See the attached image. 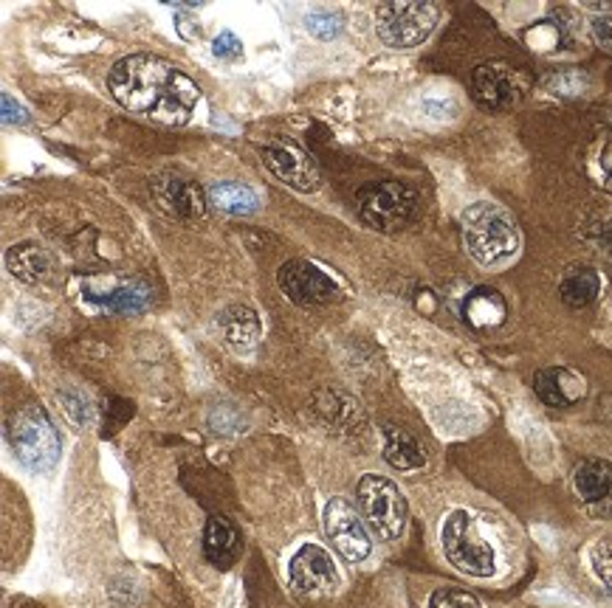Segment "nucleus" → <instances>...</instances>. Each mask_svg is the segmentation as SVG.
<instances>
[{
    "instance_id": "1",
    "label": "nucleus",
    "mask_w": 612,
    "mask_h": 608,
    "mask_svg": "<svg viewBox=\"0 0 612 608\" xmlns=\"http://www.w3.org/2000/svg\"><path fill=\"white\" fill-rule=\"evenodd\" d=\"M107 88L125 111L173 127L187 125L201 102L197 85L153 54L122 56L107 74Z\"/></svg>"
},
{
    "instance_id": "2",
    "label": "nucleus",
    "mask_w": 612,
    "mask_h": 608,
    "mask_svg": "<svg viewBox=\"0 0 612 608\" xmlns=\"http://www.w3.org/2000/svg\"><path fill=\"white\" fill-rule=\"evenodd\" d=\"M463 229L466 251L477 259L480 266H502L520 251V229L511 211H506L500 203L480 200L472 203L460 217Z\"/></svg>"
},
{
    "instance_id": "3",
    "label": "nucleus",
    "mask_w": 612,
    "mask_h": 608,
    "mask_svg": "<svg viewBox=\"0 0 612 608\" xmlns=\"http://www.w3.org/2000/svg\"><path fill=\"white\" fill-rule=\"evenodd\" d=\"M7 440L23 468L35 474H49L60 462V434L42 405L28 403L17 409L7 423Z\"/></svg>"
},
{
    "instance_id": "4",
    "label": "nucleus",
    "mask_w": 612,
    "mask_h": 608,
    "mask_svg": "<svg viewBox=\"0 0 612 608\" xmlns=\"http://www.w3.org/2000/svg\"><path fill=\"white\" fill-rule=\"evenodd\" d=\"M356 502H359L361 518H365L379 539H401L404 527H407L409 507L398 484L384 479V476L365 474L359 479V488H356Z\"/></svg>"
},
{
    "instance_id": "5",
    "label": "nucleus",
    "mask_w": 612,
    "mask_h": 608,
    "mask_svg": "<svg viewBox=\"0 0 612 608\" xmlns=\"http://www.w3.org/2000/svg\"><path fill=\"white\" fill-rule=\"evenodd\" d=\"M441 544H444L451 567H458L460 572L472 574V578H492L497 569V555H494L492 544L480 535L472 513H449L444 530H441Z\"/></svg>"
},
{
    "instance_id": "6",
    "label": "nucleus",
    "mask_w": 612,
    "mask_h": 608,
    "mask_svg": "<svg viewBox=\"0 0 612 608\" xmlns=\"http://www.w3.org/2000/svg\"><path fill=\"white\" fill-rule=\"evenodd\" d=\"M416 192L398 181L367 183L356 195V211L361 223L375 231H401L416 217Z\"/></svg>"
},
{
    "instance_id": "7",
    "label": "nucleus",
    "mask_w": 612,
    "mask_h": 608,
    "mask_svg": "<svg viewBox=\"0 0 612 608\" xmlns=\"http://www.w3.org/2000/svg\"><path fill=\"white\" fill-rule=\"evenodd\" d=\"M437 26V7L421 0L375 7V28L390 49H416L430 40Z\"/></svg>"
},
{
    "instance_id": "8",
    "label": "nucleus",
    "mask_w": 612,
    "mask_h": 608,
    "mask_svg": "<svg viewBox=\"0 0 612 608\" xmlns=\"http://www.w3.org/2000/svg\"><path fill=\"white\" fill-rule=\"evenodd\" d=\"M277 285L299 308H319L342 301V287L308 259H289L277 271Z\"/></svg>"
},
{
    "instance_id": "9",
    "label": "nucleus",
    "mask_w": 612,
    "mask_h": 608,
    "mask_svg": "<svg viewBox=\"0 0 612 608\" xmlns=\"http://www.w3.org/2000/svg\"><path fill=\"white\" fill-rule=\"evenodd\" d=\"M324 521V535L333 544L342 558L347 564H361V560L370 558L373 553V541L367 535L365 521L359 518V513L353 510V504L342 496L328 499L322 510Z\"/></svg>"
},
{
    "instance_id": "10",
    "label": "nucleus",
    "mask_w": 612,
    "mask_h": 608,
    "mask_svg": "<svg viewBox=\"0 0 612 608\" xmlns=\"http://www.w3.org/2000/svg\"><path fill=\"white\" fill-rule=\"evenodd\" d=\"M289 581L299 597L336 595L339 572L331 553L317 544H303L289 564Z\"/></svg>"
},
{
    "instance_id": "11",
    "label": "nucleus",
    "mask_w": 612,
    "mask_h": 608,
    "mask_svg": "<svg viewBox=\"0 0 612 608\" xmlns=\"http://www.w3.org/2000/svg\"><path fill=\"white\" fill-rule=\"evenodd\" d=\"M263 158H266V167L271 169L282 183H289L291 190L317 192L319 183H322V176H319L314 158H310L305 150L296 147V144H289V141L268 144V147L263 150Z\"/></svg>"
},
{
    "instance_id": "12",
    "label": "nucleus",
    "mask_w": 612,
    "mask_h": 608,
    "mask_svg": "<svg viewBox=\"0 0 612 608\" xmlns=\"http://www.w3.org/2000/svg\"><path fill=\"white\" fill-rule=\"evenodd\" d=\"M472 93L480 107L486 111H508L522 96L520 77L508 63H486L474 68Z\"/></svg>"
},
{
    "instance_id": "13",
    "label": "nucleus",
    "mask_w": 612,
    "mask_h": 608,
    "mask_svg": "<svg viewBox=\"0 0 612 608\" xmlns=\"http://www.w3.org/2000/svg\"><path fill=\"white\" fill-rule=\"evenodd\" d=\"M573 484L590 516L612 518V462L585 460L573 470Z\"/></svg>"
},
{
    "instance_id": "14",
    "label": "nucleus",
    "mask_w": 612,
    "mask_h": 608,
    "mask_svg": "<svg viewBox=\"0 0 612 608\" xmlns=\"http://www.w3.org/2000/svg\"><path fill=\"white\" fill-rule=\"evenodd\" d=\"M314 414L324 428L339 434H359V428L365 426L361 403L342 389H319L314 394Z\"/></svg>"
},
{
    "instance_id": "15",
    "label": "nucleus",
    "mask_w": 612,
    "mask_h": 608,
    "mask_svg": "<svg viewBox=\"0 0 612 608\" xmlns=\"http://www.w3.org/2000/svg\"><path fill=\"white\" fill-rule=\"evenodd\" d=\"M534 389L539 400L550 405V409H571L587 394L585 380L578 378L573 370H564V366H548V370L536 372Z\"/></svg>"
},
{
    "instance_id": "16",
    "label": "nucleus",
    "mask_w": 612,
    "mask_h": 608,
    "mask_svg": "<svg viewBox=\"0 0 612 608\" xmlns=\"http://www.w3.org/2000/svg\"><path fill=\"white\" fill-rule=\"evenodd\" d=\"M243 539L240 530L226 516H209L204 530V555L212 567L232 569L234 560L240 558Z\"/></svg>"
},
{
    "instance_id": "17",
    "label": "nucleus",
    "mask_w": 612,
    "mask_h": 608,
    "mask_svg": "<svg viewBox=\"0 0 612 608\" xmlns=\"http://www.w3.org/2000/svg\"><path fill=\"white\" fill-rule=\"evenodd\" d=\"M155 197L164 209L173 211L176 217H187V220L201 217L206 211V195L201 192V186L176 176H167L164 181L155 183Z\"/></svg>"
},
{
    "instance_id": "18",
    "label": "nucleus",
    "mask_w": 612,
    "mask_h": 608,
    "mask_svg": "<svg viewBox=\"0 0 612 608\" xmlns=\"http://www.w3.org/2000/svg\"><path fill=\"white\" fill-rule=\"evenodd\" d=\"M220 333L226 344L238 352H248L254 344L260 341V315L254 313L248 305H232L218 315Z\"/></svg>"
},
{
    "instance_id": "19",
    "label": "nucleus",
    "mask_w": 612,
    "mask_h": 608,
    "mask_svg": "<svg viewBox=\"0 0 612 608\" xmlns=\"http://www.w3.org/2000/svg\"><path fill=\"white\" fill-rule=\"evenodd\" d=\"M508 305L494 287H477L466 296L463 301V319L474 329H494L506 322Z\"/></svg>"
},
{
    "instance_id": "20",
    "label": "nucleus",
    "mask_w": 612,
    "mask_h": 608,
    "mask_svg": "<svg viewBox=\"0 0 612 608\" xmlns=\"http://www.w3.org/2000/svg\"><path fill=\"white\" fill-rule=\"evenodd\" d=\"M206 200L218 211H226V215H254V211L260 209L257 192L252 186H246V183L234 181L212 183L209 192H206Z\"/></svg>"
},
{
    "instance_id": "21",
    "label": "nucleus",
    "mask_w": 612,
    "mask_h": 608,
    "mask_svg": "<svg viewBox=\"0 0 612 608\" xmlns=\"http://www.w3.org/2000/svg\"><path fill=\"white\" fill-rule=\"evenodd\" d=\"M7 268L12 271V276H17L21 282L37 285L40 280H46L51 262H49V254L42 251L40 245L17 243L7 251Z\"/></svg>"
},
{
    "instance_id": "22",
    "label": "nucleus",
    "mask_w": 612,
    "mask_h": 608,
    "mask_svg": "<svg viewBox=\"0 0 612 608\" xmlns=\"http://www.w3.org/2000/svg\"><path fill=\"white\" fill-rule=\"evenodd\" d=\"M88 299L102 305L111 313H125V315H136L144 313L150 305V290L139 282H130V285H119L113 290H88Z\"/></svg>"
},
{
    "instance_id": "23",
    "label": "nucleus",
    "mask_w": 612,
    "mask_h": 608,
    "mask_svg": "<svg viewBox=\"0 0 612 608\" xmlns=\"http://www.w3.org/2000/svg\"><path fill=\"white\" fill-rule=\"evenodd\" d=\"M601 294V276L596 273V268H573V271L564 273L562 285H559V296H562L564 305L571 308H587L592 301L599 299Z\"/></svg>"
},
{
    "instance_id": "24",
    "label": "nucleus",
    "mask_w": 612,
    "mask_h": 608,
    "mask_svg": "<svg viewBox=\"0 0 612 608\" xmlns=\"http://www.w3.org/2000/svg\"><path fill=\"white\" fill-rule=\"evenodd\" d=\"M384 460L395 470H418L426 465L421 442L404 428H387V445H384Z\"/></svg>"
},
{
    "instance_id": "25",
    "label": "nucleus",
    "mask_w": 612,
    "mask_h": 608,
    "mask_svg": "<svg viewBox=\"0 0 612 608\" xmlns=\"http://www.w3.org/2000/svg\"><path fill=\"white\" fill-rule=\"evenodd\" d=\"M305 26L317 40H336L342 35V17L331 9H310L305 14Z\"/></svg>"
},
{
    "instance_id": "26",
    "label": "nucleus",
    "mask_w": 612,
    "mask_h": 608,
    "mask_svg": "<svg viewBox=\"0 0 612 608\" xmlns=\"http://www.w3.org/2000/svg\"><path fill=\"white\" fill-rule=\"evenodd\" d=\"M590 567L596 572V578L612 592V532L610 535H601L590 546Z\"/></svg>"
},
{
    "instance_id": "27",
    "label": "nucleus",
    "mask_w": 612,
    "mask_h": 608,
    "mask_svg": "<svg viewBox=\"0 0 612 608\" xmlns=\"http://www.w3.org/2000/svg\"><path fill=\"white\" fill-rule=\"evenodd\" d=\"M430 608H483L477 597L466 588H437L435 595L430 597Z\"/></svg>"
},
{
    "instance_id": "28",
    "label": "nucleus",
    "mask_w": 612,
    "mask_h": 608,
    "mask_svg": "<svg viewBox=\"0 0 612 608\" xmlns=\"http://www.w3.org/2000/svg\"><path fill=\"white\" fill-rule=\"evenodd\" d=\"M212 51H215V56H218V60L234 63V60H240V56H243V42H240L238 37L232 35V31H220V35L215 37V42H212Z\"/></svg>"
},
{
    "instance_id": "29",
    "label": "nucleus",
    "mask_w": 612,
    "mask_h": 608,
    "mask_svg": "<svg viewBox=\"0 0 612 608\" xmlns=\"http://www.w3.org/2000/svg\"><path fill=\"white\" fill-rule=\"evenodd\" d=\"M0 105H3V125H26L28 111L23 105H17L9 93L0 96Z\"/></svg>"
},
{
    "instance_id": "30",
    "label": "nucleus",
    "mask_w": 612,
    "mask_h": 608,
    "mask_svg": "<svg viewBox=\"0 0 612 608\" xmlns=\"http://www.w3.org/2000/svg\"><path fill=\"white\" fill-rule=\"evenodd\" d=\"M592 35H596V40H599L604 49L612 51V17H599V21L592 23Z\"/></svg>"
},
{
    "instance_id": "31",
    "label": "nucleus",
    "mask_w": 612,
    "mask_h": 608,
    "mask_svg": "<svg viewBox=\"0 0 612 608\" xmlns=\"http://www.w3.org/2000/svg\"><path fill=\"white\" fill-rule=\"evenodd\" d=\"M426 111H430L435 119H444V116L455 113V105H451V102H444V105H441V102H426Z\"/></svg>"
},
{
    "instance_id": "32",
    "label": "nucleus",
    "mask_w": 612,
    "mask_h": 608,
    "mask_svg": "<svg viewBox=\"0 0 612 608\" xmlns=\"http://www.w3.org/2000/svg\"><path fill=\"white\" fill-rule=\"evenodd\" d=\"M601 243L607 245V251L612 254V220L604 225V234H601Z\"/></svg>"
},
{
    "instance_id": "33",
    "label": "nucleus",
    "mask_w": 612,
    "mask_h": 608,
    "mask_svg": "<svg viewBox=\"0 0 612 608\" xmlns=\"http://www.w3.org/2000/svg\"><path fill=\"white\" fill-rule=\"evenodd\" d=\"M607 186H610V190H612V172H610V178H607Z\"/></svg>"
}]
</instances>
